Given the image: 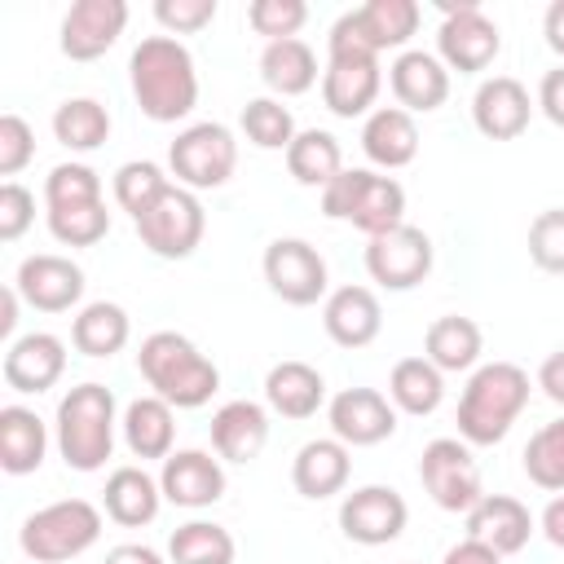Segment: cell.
<instances>
[{
  "instance_id": "cell-21",
  "label": "cell",
  "mask_w": 564,
  "mask_h": 564,
  "mask_svg": "<svg viewBox=\"0 0 564 564\" xmlns=\"http://www.w3.org/2000/svg\"><path fill=\"white\" fill-rule=\"evenodd\" d=\"M66 370V344L48 330H31V335H18L9 348H4V361H0V375L13 392L22 397H40L48 392Z\"/></svg>"
},
{
  "instance_id": "cell-5",
  "label": "cell",
  "mask_w": 564,
  "mask_h": 564,
  "mask_svg": "<svg viewBox=\"0 0 564 564\" xmlns=\"http://www.w3.org/2000/svg\"><path fill=\"white\" fill-rule=\"evenodd\" d=\"M322 212L330 220H348L352 229L375 238V234L405 225V189L397 176H379L370 167H344L322 189Z\"/></svg>"
},
{
  "instance_id": "cell-30",
  "label": "cell",
  "mask_w": 564,
  "mask_h": 564,
  "mask_svg": "<svg viewBox=\"0 0 564 564\" xmlns=\"http://www.w3.org/2000/svg\"><path fill=\"white\" fill-rule=\"evenodd\" d=\"M480 352H485V335L471 317H458V313H445L427 326L423 335V357L441 370V375H463V370H476L480 366Z\"/></svg>"
},
{
  "instance_id": "cell-55",
  "label": "cell",
  "mask_w": 564,
  "mask_h": 564,
  "mask_svg": "<svg viewBox=\"0 0 564 564\" xmlns=\"http://www.w3.org/2000/svg\"><path fill=\"white\" fill-rule=\"evenodd\" d=\"M18 286L9 282L4 286V295H0V335H13V326H18Z\"/></svg>"
},
{
  "instance_id": "cell-31",
  "label": "cell",
  "mask_w": 564,
  "mask_h": 564,
  "mask_svg": "<svg viewBox=\"0 0 564 564\" xmlns=\"http://www.w3.org/2000/svg\"><path fill=\"white\" fill-rule=\"evenodd\" d=\"M123 445L145 463V458H167L172 454V441H176V410L163 401V397H137L128 401L123 419Z\"/></svg>"
},
{
  "instance_id": "cell-20",
  "label": "cell",
  "mask_w": 564,
  "mask_h": 564,
  "mask_svg": "<svg viewBox=\"0 0 564 564\" xmlns=\"http://www.w3.org/2000/svg\"><path fill=\"white\" fill-rule=\"evenodd\" d=\"M159 489H163V502L185 507V511H198V507L220 502V494H225V467L207 449H172L163 458Z\"/></svg>"
},
{
  "instance_id": "cell-49",
  "label": "cell",
  "mask_w": 564,
  "mask_h": 564,
  "mask_svg": "<svg viewBox=\"0 0 564 564\" xmlns=\"http://www.w3.org/2000/svg\"><path fill=\"white\" fill-rule=\"evenodd\" d=\"M538 110L555 128H564V66H555V70L542 75V84H538Z\"/></svg>"
},
{
  "instance_id": "cell-52",
  "label": "cell",
  "mask_w": 564,
  "mask_h": 564,
  "mask_svg": "<svg viewBox=\"0 0 564 564\" xmlns=\"http://www.w3.org/2000/svg\"><path fill=\"white\" fill-rule=\"evenodd\" d=\"M101 564H163V555L154 546H141V542H123V546H110Z\"/></svg>"
},
{
  "instance_id": "cell-42",
  "label": "cell",
  "mask_w": 564,
  "mask_h": 564,
  "mask_svg": "<svg viewBox=\"0 0 564 564\" xmlns=\"http://www.w3.org/2000/svg\"><path fill=\"white\" fill-rule=\"evenodd\" d=\"M84 203H106L101 198V176L88 163H57L44 176V207L62 212V207H84Z\"/></svg>"
},
{
  "instance_id": "cell-33",
  "label": "cell",
  "mask_w": 564,
  "mask_h": 564,
  "mask_svg": "<svg viewBox=\"0 0 564 564\" xmlns=\"http://www.w3.org/2000/svg\"><path fill=\"white\" fill-rule=\"evenodd\" d=\"M260 79L278 97H300L317 84V53L295 35V40H273L260 53Z\"/></svg>"
},
{
  "instance_id": "cell-40",
  "label": "cell",
  "mask_w": 564,
  "mask_h": 564,
  "mask_svg": "<svg viewBox=\"0 0 564 564\" xmlns=\"http://www.w3.org/2000/svg\"><path fill=\"white\" fill-rule=\"evenodd\" d=\"M520 463H524V476H529L538 489L564 494V419L542 423V427L529 436Z\"/></svg>"
},
{
  "instance_id": "cell-44",
  "label": "cell",
  "mask_w": 564,
  "mask_h": 564,
  "mask_svg": "<svg viewBox=\"0 0 564 564\" xmlns=\"http://www.w3.org/2000/svg\"><path fill=\"white\" fill-rule=\"evenodd\" d=\"M308 22V4L304 0H251L247 4V26L256 35L273 40H295V31Z\"/></svg>"
},
{
  "instance_id": "cell-53",
  "label": "cell",
  "mask_w": 564,
  "mask_h": 564,
  "mask_svg": "<svg viewBox=\"0 0 564 564\" xmlns=\"http://www.w3.org/2000/svg\"><path fill=\"white\" fill-rule=\"evenodd\" d=\"M538 524H542L546 542L564 551V494H555V498H551V502L542 507V520H538Z\"/></svg>"
},
{
  "instance_id": "cell-12",
  "label": "cell",
  "mask_w": 564,
  "mask_h": 564,
  "mask_svg": "<svg viewBox=\"0 0 564 564\" xmlns=\"http://www.w3.org/2000/svg\"><path fill=\"white\" fill-rule=\"evenodd\" d=\"M264 282L269 291L282 300V304H295V308H308L317 300H326L330 291V278H326V260L322 251L308 242V238H273L264 247Z\"/></svg>"
},
{
  "instance_id": "cell-48",
  "label": "cell",
  "mask_w": 564,
  "mask_h": 564,
  "mask_svg": "<svg viewBox=\"0 0 564 564\" xmlns=\"http://www.w3.org/2000/svg\"><path fill=\"white\" fill-rule=\"evenodd\" d=\"M35 220V194L18 181L0 185V242H18Z\"/></svg>"
},
{
  "instance_id": "cell-27",
  "label": "cell",
  "mask_w": 564,
  "mask_h": 564,
  "mask_svg": "<svg viewBox=\"0 0 564 564\" xmlns=\"http://www.w3.org/2000/svg\"><path fill=\"white\" fill-rule=\"evenodd\" d=\"M361 150L375 167L383 172H397L405 163H414L419 154V123L410 110L401 106H375L361 123Z\"/></svg>"
},
{
  "instance_id": "cell-6",
  "label": "cell",
  "mask_w": 564,
  "mask_h": 564,
  "mask_svg": "<svg viewBox=\"0 0 564 564\" xmlns=\"http://www.w3.org/2000/svg\"><path fill=\"white\" fill-rule=\"evenodd\" d=\"M101 538V507L88 498H57L40 511H31L18 529V546L35 564H66L97 546Z\"/></svg>"
},
{
  "instance_id": "cell-3",
  "label": "cell",
  "mask_w": 564,
  "mask_h": 564,
  "mask_svg": "<svg viewBox=\"0 0 564 564\" xmlns=\"http://www.w3.org/2000/svg\"><path fill=\"white\" fill-rule=\"evenodd\" d=\"M115 427H119V410H115V392L106 383H75L53 414V441L57 454L70 471H101L106 458L115 454Z\"/></svg>"
},
{
  "instance_id": "cell-24",
  "label": "cell",
  "mask_w": 564,
  "mask_h": 564,
  "mask_svg": "<svg viewBox=\"0 0 564 564\" xmlns=\"http://www.w3.org/2000/svg\"><path fill=\"white\" fill-rule=\"evenodd\" d=\"M269 445V410L260 401H225L212 414V449L220 463H251Z\"/></svg>"
},
{
  "instance_id": "cell-39",
  "label": "cell",
  "mask_w": 564,
  "mask_h": 564,
  "mask_svg": "<svg viewBox=\"0 0 564 564\" xmlns=\"http://www.w3.org/2000/svg\"><path fill=\"white\" fill-rule=\"evenodd\" d=\"M172 185H176V181H172L154 159H128V163H119V172H115V203L137 220V216L150 212Z\"/></svg>"
},
{
  "instance_id": "cell-16",
  "label": "cell",
  "mask_w": 564,
  "mask_h": 564,
  "mask_svg": "<svg viewBox=\"0 0 564 564\" xmlns=\"http://www.w3.org/2000/svg\"><path fill=\"white\" fill-rule=\"evenodd\" d=\"M326 423H330V436L344 441L348 449L379 445L397 432V405L379 388H344L326 401Z\"/></svg>"
},
{
  "instance_id": "cell-25",
  "label": "cell",
  "mask_w": 564,
  "mask_h": 564,
  "mask_svg": "<svg viewBox=\"0 0 564 564\" xmlns=\"http://www.w3.org/2000/svg\"><path fill=\"white\" fill-rule=\"evenodd\" d=\"M463 520H467V538L494 546L498 555H516V551H524L529 538H533V516H529V507H524L520 498H511V494H485Z\"/></svg>"
},
{
  "instance_id": "cell-32",
  "label": "cell",
  "mask_w": 564,
  "mask_h": 564,
  "mask_svg": "<svg viewBox=\"0 0 564 564\" xmlns=\"http://www.w3.org/2000/svg\"><path fill=\"white\" fill-rule=\"evenodd\" d=\"M44 454H48L44 419L26 405H4L0 410V467L9 476H31V471H40Z\"/></svg>"
},
{
  "instance_id": "cell-36",
  "label": "cell",
  "mask_w": 564,
  "mask_h": 564,
  "mask_svg": "<svg viewBox=\"0 0 564 564\" xmlns=\"http://www.w3.org/2000/svg\"><path fill=\"white\" fill-rule=\"evenodd\" d=\"M53 137L70 154H93L110 141V110L97 97H66L53 110Z\"/></svg>"
},
{
  "instance_id": "cell-15",
  "label": "cell",
  "mask_w": 564,
  "mask_h": 564,
  "mask_svg": "<svg viewBox=\"0 0 564 564\" xmlns=\"http://www.w3.org/2000/svg\"><path fill=\"white\" fill-rule=\"evenodd\" d=\"M410 520L405 498L392 485H361L339 502V533L357 546H388Z\"/></svg>"
},
{
  "instance_id": "cell-22",
  "label": "cell",
  "mask_w": 564,
  "mask_h": 564,
  "mask_svg": "<svg viewBox=\"0 0 564 564\" xmlns=\"http://www.w3.org/2000/svg\"><path fill=\"white\" fill-rule=\"evenodd\" d=\"M388 84H392L397 106L410 110V115L441 110L445 97H449V70H445V62L436 53H423V48L397 53V62L388 66Z\"/></svg>"
},
{
  "instance_id": "cell-47",
  "label": "cell",
  "mask_w": 564,
  "mask_h": 564,
  "mask_svg": "<svg viewBox=\"0 0 564 564\" xmlns=\"http://www.w3.org/2000/svg\"><path fill=\"white\" fill-rule=\"evenodd\" d=\"M35 159V132L22 115H0V176H18Z\"/></svg>"
},
{
  "instance_id": "cell-46",
  "label": "cell",
  "mask_w": 564,
  "mask_h": 564,
  "mask_svg": "<svg viewBox=\"0 0 564 564\" xmlns=\"http://www.w3.org/2000/svg\"><path fill=\"white\" fill-rule=\"evenodd\" d=\"M220 13L216 0H154V22L167 35H194L203 26H212Z\"/></svg>"
},
{
  "instance_id": "cell-10",
  "label": "cell",
  "mask_w": 564,
  "mask_h": 564,
  "mask_svg": "<svg viewBox=\"0 0 564 564\" xmlns=\"http://www.w3.org/2000/svg\"><path fill=\"white\" fill-rule=\"evenodd\" d=\"M132 225H137V238H141V247L150 256H159V260H185V256L198 251V242L207 234V212H203V203H198L194 189L172 185Z\"/></svg>"
},
{
  "instance_id": "cell-14",
  "label": "cell",
  "mask_w": 564,
  "mask_h": 564,
  "mask_svg": "<svg viewBox=\"0 0 564 564\" xmlns=\"http://www.w3.org/2000/svg\"><path fill=\"white\" fill-rule=\"evenodd\" d=\"M436 247L419 225H397L366 242V273L383 291H410L432 273Z\"/></svg>"
},
{
  "instance_id": "cell-50",
  "label": "cell",
  "mask_w": 564,
  "mask_h": 564,
  "mask_svg": "<svg viewBox=\"0 0 564 564\" xmlns=\"http://www.w3.org/2000/svg\"><path fill=\"white\" fill-rule=\"evenodd\" d=\"M441 564H502V555H498L494 546L476 542V538H463L458 546H449V551H445V560H441Z\"/></svg>"
},
{
  "instance_id": "cell-43",
  "label": "cell",
  "mask_w": 564,
  "mask_h": 564,
  "mask_svg": "<svg viewBox=\"0 0 564 564\" xmlns=\"http://www.w3.org/2000/svg\"><path fill=\"white\" fill-rule=\"evenodd\" d=\"M48 216V234L62 247H93L110 234V212L106 203H84V207H62V212H44Z\"/></svg>"
},
{
  "instance_id": "cell-54",
  "label": "cell",
  "mask_w": 564,
  "mask_h": 564,
  "mask_svg": "<svg viewBox=\"0 0 564 564\" xmlns=\"http://www.w3.org/2000/svg\"><path fill=\"white\" fill-rule=\"evenodd\" d=\"M542 35L551 44V53L564 57V0H551L546 13H542Z\"/></svg>"
},
{
  "instance_id": "cell-35",
  "label": "cell",
  "mask_w": 564,
  "mask_h": 564,
  "mask_svg": "<svg viewBox=\"0 0 564 564\" xmlns=\"http://www.w3.org/2000/svg\"><path fill=\"white\" fill-rule=\"evenodd\" d=\"M388 401L401 414L423 419V414L441 410V401H445V375L427 357H401L392 366V375H388Z\"/></svg>"
},
{
  "instance_id": "cell-38",
  "label": "cell",
  "mask_w": 564,
  "mask_h": 564,
  "mask_svg": "<svg viewBox=\"0 0 564 564\" xmlns=\"http://www.w3.org/2000/svg\"><path fill=\"white\" fill-rule=\"evenodd\" d=\"M234 555H238L234 533L216 520H189L167 538L172 564H234Z\"/></svg>"
},
{
  "instance_id": "cell-17",
  "label": "cell",
  "mask_w": 564,
  "mask_h": 564,
  "mask_svg": "<svg viewBox=\"0 0 564 564\" xmlns=\"http://www.w3.org/2000/svg\"><path fill=\"white\" fill-rule=\"evenodd\" d=\"M123 26H128V4L123 0H75L62 13L57 44L70 62H97L101 53L115 48Z\"/></svg>"
},
{
  "instance_id": "cell-1",
  "label": "cell",
  "mask_w": 564,
  "mask_h": 564,
  "mask_svg": "<svg viewBox=\"0 0 564 564\" xmlns=\"http://www.w3.org/2000/svg\"><path fill=\"white\" fill-rule=\"evenodd\" d=\"M128 84L154 123H181L198 106V66L176 35H145L128 57Z\"/></svg>"
},
{
  "instance_id": "cell-28",
  "label": "cell",
  "mask_w": 564,
  "mask_h": 564,
  "mask_svg": "<svg viewBox=\"0 0 564 564\" xmlns=\"http://www.w3.org/2000/svg\"><path fill=\"white\" fill-rule=\"evenodd\" d=\"M264 405L282 419H313L326 405V379L308 361H278L264 375Z\"/></svg>"
},
{
  "instance_id": "cell-9",
  "label": "cell",
  "mask_w": 564,
  "mask_h": 564,
  "mask_svg": "<svg viewBox=\"0 0 564 564\" xmlns=\"http://www.w3.org/2000/svg\"><path fill=\"white\" fill-rule=\"evenodd\" d=\"M419 480L427 489V498L441 511L467 516L480 498H485V480H480V463L471 458V445L463 436H436L423 445L419 458Z\"/></svg>"
},
{
  "instance_id": "cell-41",
  "label": "cell",
  "mask_w": 564,
  "mask_h": 564,
  "mask_svg": "<svg viewBox=\"0 0 564 564\" xmlns=\"http://www.w3.org/2000/svg\"><path fill=\"white\" fill-rule=\"evenodd\" d=\"M242 137L256 145V150H291V141H295V115L278 101V97H251L247 106H242Z\"/></svg>"
},
{
  "instance_id": "cell-26",
  "label": "cell",
  "mask_w": 564,
  "mask_h": 564,
  "mask_svg": "<svg viewBox=\"0 0 564 564\" xmlns=\"http://www.w3.org/2000/svg\"><path fill=\"white\" fill-rule=\"evenodd\" d=\"M348 476H352V458H348V445L335 436H317L300 445V454L291 458V485L300 498H313V502L344 494Z\"/></svg>"
},
{
  "instance_id": "cell-19",
  "label": "cell",
  "mask_w": 564,
  "mask_h": 564,
  "mask_svg": "<svg viewBox=\"0 0 564 564\" xmlns=\"http://www.w3.org/2000/svg\"><path fill=\"white\" fill-rule=\"evenodd\" d=\"M533 106L538 97H529V88L516 75H489L471 97V123L489 141H516L529 128Z\"/></svg>"
},
{
  "instance_id": "cell-18",
  "label": "cell",
  "mask_w": 564,
  "mask_h": 564,
  "mask_svg": "<svg viewBox=\"0 0 564 564\" xmlns=\"http://www.w3.org/2000/svg\"><path fill=\"white\" fill-rule=\"evenodd\" d=\"M13 286L35 313H70L84 300V269L70 256L40 251V256H26L18 264Z\"/></svg>"
},
{
  "instance_id": "cell-13",
  "label": "cell",
  "mask_w": 564,
  "mask_h": 564,
  "mask_svg": "<svg viewBox=\"0 0 564 564\" xmlns=\"http://www.w3.org/2000/svg\"><path fill=\"white\" fill-rule=\"evenodd\" d=\"M419 18H423V9L414 0H370V4L335 18L326 40L352 44V48H366L379 57L383 48H405L410 35L419 31Z\"/></svg>"
},
{
  "instance_id": "cell-2",
  "label": "cell",
  "mask_w": 564,
  "mask_h": 564,
  "mask_svg": "<svg viewBox=\"0 0 564 564\" xmlns=\"http://www.w3.org/2000/svg\"><path fill=\"white\" fill-rule=\"evenodd\" d=\"M137 370L154 388V397H163L172 410H198L220 388L216 361L203 357L198 344L185 339L181 330H154V335H145L141 348H137Z\"/></svg>"
},
{
  "instance_id": "cell-29",
  "label": "cell",
  "mask_w": 564,
  "mask_h": 564,
  "mask_svg": "<svg viewBox=\"0 0 564 564\" xmlns=\"http://www.w3.org/2000/svg\"><path fill=\"white\" fill-rule=\"evenodd\" d=\"M163 507V489L159 480L145 471V467H115L106 476V489H101V511L123 524V529H141L159 516Z\"/></svg>"
},
{
  "instance_id": "cell-51",
  "label": "cell",
  "mask_w": 564,
  "mask_h": 564,
  "mask_svg": "<svg viewBox=\"0 0 564 564\" xmlns=\"http://www.w3.org/2000/svg\"><path fill=\"white\" fill-rule=\"evenodd\" d=\"M538 388H542L555 405H564V348H555V352L538 366Z\"/></svg>"
},
{
  "instance_id": "cell-11",
  "label": "cell",
  "mask_w": 564,
  "mask_h": 564,
  "mask_svg": "<svg viewBox=\"0 0 564 564\" xmlns=\"http://www.w3.org/2000/svg\"><path fill=\"white\" fill-rule=\"evenodd\" d=\"M379 88H383V70H379V57L375 53L326 40L322 101H326L330 115H339V119L370 115V106L379 101Z\"/></svg>"
},
{
  "instance_id": "cell-45",
  "label": "cell",
  "mask_w": 564,
  "mask_h": 564,
  "mask_svg": "<svg viewBox=\"0 0 564 564\" xmlns=\"http://www.w3.org/2000/svg\"><path fill=\"white\" fill-rule=\"evenodd\" d=\"M529 260L542 273H564V207H546L529 225Z\"/></svg>"
},
{
  "instance_id": "cell-37",
  "label": "cell",
  "mask_w": 564,
  "mask_h": 564,
  "mask_svg": "<svg viewBox=\"0 0 564 564\" xmlns=\"http://www.w3.org/2000/svg\"><path fill=\"white\" fill-rule=\"evenodd\" d=\"M286 172L308 189H326L344 172V150L326 128H304L286 150Z\"/></svg>"
},
{
  "instance_id": "cell-7",
  "label": "cell",
  "mask_w": 564,
  "mask_h": 564,
  "mask_svg": "<svg viewBox=\"0 0 564 564\" xmlns=\"http://www.w3.org/2000/svg\"><path fill=\"white\" fill-rule=\"evenodd\" d=\"M441 26H436V57L445 62V70L458 75H480L494 66V57L502 53V35L498 22L480 9V0H445L441 4Z\"/></svg>"
},
{
  "instance_id": "cell-4",
  "label": "cell",
  "mask_w": 564,
  "mask_h": 564,
  "mask_svg": "<svg viewBox=\"0 0 564 564\" xmlns=\"http://www.w3.org/2000/svg\"><path fill=\"white\" fill-rule=\"evenodd\" d=\"M529 405V370L516 361H485L458 397V436L467 445H498Z\"/></svg>"
},
{
  "instance_id": "cell-8",
  "label": "cell",
  "mask_w": 564,
  "mask_h": 564,
  "mask_svg": "<svg viewBox=\"0 0 564 564\" xmlns=\"http://www.w3.org/2000/svg\"><path fill=\"white\" fill-rule=\"evenodd\" d=\"M167 167L185 189H220L238 167V141L225 123H189L167 145Z\"/></svg>"
},
{
  "instance_id": "cell-23",
  "label": "cell",
  "mask_w": 564,
  "mask_h": 564,
  "mask_svg": "<svg viewBox=\"0 0 564 564\" xmlns=\"http://www.w3.org/2000/svg\"><path fill=\"white\" fill-rule=\"evenodd\" d=\"M322 326L339 348H366L383 330V308L370 286H335L322 300Z\"/></svg>"
},
{
  "instance_id": "cell-34",
  "label": "cell",
  "mask_w": 564,
  "mask_h": 564,
  "mask_svg": "<svg viewBox=\"0 0 564 564\" xmlns=\"http://www.w3.org/2000/svg\"><path fill=\"white\" fill-rule=\"evenodd\" d=\"M128 335H132V322L115 300H93L70 322V344L84 357H115L128 344Z\"/></svg>"
}]
</instances>
